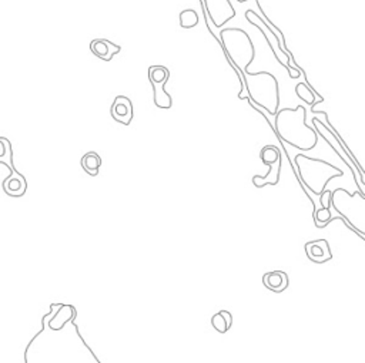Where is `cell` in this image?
Here are the masks:
<instances>
[{"label":"cell","instance_id":"obj_1","mask_svg":"<svg viewBox=\"0 0 365 363\" xmlns=\"http://www.w3.org/2000/svg\"><path fill=\"white\" fill-rule=\"evenodd\" d=\"M307 110L304 106L297 108H283L275 114L274 130L280 140L301 151H310L318 143V131L306 123Z\"/></svg>","mask_w":365,"mask_h":363},{"label":"cell","instance_id":"obj_2","mask_svg":"<svg viewBox=\"0 0 365 363\" xmlns=\"http://www.w3.org/2000/svg\"><path fill=\"white\" fill-rule=\"evenodd\" d=\"M220 41L221 49L226 54L227 61L231 64L240 77V94L239 99L244 92V73L254 61L255 57V47L252 44L251 37L248 36L246 30L237 29V27H228L220 32Z\"/></svg>","mask_w":365,"mask_h":363},{"label":"cell","instance_id":"obj_3","mask_svg":"<svg viewBox=\"0 0 365 363\" xmlns=\"http://www.w3.org/2000/svg\"><path fill=\"white\" fill-rule=\"evenodd\" d=\"M244 84L248 93L247 100L252 106L264 108L270 116H275L280 106L278 80L270 72L244 73Z\"/></svg>","mask_w":365,"mask_h":363},{"label":"cell","instance_id":"obj_4","mask_svg":"<svg viewBox=\"0 0 365 363\" xmlns=\"http://www.w3.org/2000/svg\"><path fill=\"white\" fill-rule=\"evenodd\" d=\"M295 164L298 168V175L301 183L315 195H321L326 190L328 181L335 177H341L342 171L327 161L310 158L307 155L298 154L295 157Z\"/></svg>","mask_w":365,"mask_h":363},{"label":"cell","instance_id":"obj_5","mask_svg":"<svg viewBox=\"0 0 365 363\" xmlns=\"http://www.w3.org/2000/svg\"><path fill=\"white\" fill-rule=\"evenodd\" d=\"M203 2L208 19L217 29L224 26L235 16V10L230 0H203Z\"/></svg>","mask_w":365,"mask_h":363},{"label":"cell","instance_id":"obj_6","mask_svg":"<svg viewBox=\"0 0 365 363\" xmlns=\"http://www.w3.org/2000/svg\"><path fill=\"white\" fill-rule=\"evenodd\" d=\"M110 114L113 120H116L117 123L123 124V126H128L132 123L134 116L133 103L132 100L126 97V96H116L112 108H110Z\"/></svg>","mask_w":365,"mask_h":363},{"label":"cell","instance_id":"obj_7","mask_svg":"<svg viewBox=\"0 0 365 363\" xmlns=\"http://www.w3.org/2000/svg\"><path fill=\"white\" fill-rule=\"evenodd\" d=\"M307 257L311 259L314 264H326L332 258L330 245L326 239H318V241H311L306 244Z\"/></svg>","mask_w":365,"mask_h":363},{"label":"cell","instance_id":"obj_8","mask_svg":"<svg viewBox=\"0 0 365 363\" xmlns=\"http://www.w3.org/2000/svg\"><path fill=\"white\" fill-rule=\"evenodd\" d=\"M90 50L99 59L104 60V61H110L114 57V54L120 53L121 47L106 39H96L90 43Z\"/></svg>","mask_w":365,"mask_h":363},{"label":"cell","instance_id":"obj_9","mask_svg":"<svg viewBox=\"0 0 365 363\" xmlns=\"http://www.w3.org/2000/svg\"><path fill=\"white\" fill-rule=\"evenodd\" d=\"M76 317V309L72 305H61L60 309L49 321V328L54 332H59L65 328L67 322H72Z\"/></svg>","mask_w":365,"mask_h":363},{"label":"cell","instance_id":"obj_10","mask_svg":"<svg viewBox=\"0 0 365 363\" xmlns=\"http://www.w3.org/2000/svg\"><path fill=\"white\" fill-rule=\"evenodd\" d=\"M263 284L267 289L280 293L288 288V277L286 272L283 271L267 272L263 277Z\"/></svg>","mask_w":365,"mask_h":363},{"label":"cell","instance_id":"obj_11","mask_svg":"<svg viewBox=\"0 0 365 363\" xmlns=\"http://www.w3.org/2000/svg\"><path fill=\"white\" fill-rule=\"evenodd\" d=\"M26 179L13 170V175L3 181V188L10 197H22L26 192Z\"/></svg>","mask_w":365,"mask_h":363},{"label":"cell","instance_id":"obj_12","mask_svg":"<svg viewBox=\"0 0 365 363\" xmlns=\"http://www.w3.org/2000/svg\"><path fill=\"white\" fill-rule=\"evenodd\" d=\"M211 325L219 333H227L232 325V315L227 309L219 310L216 315H212Z\"/></svg>","mask_w":365,"mask_h":363},{"label":"cell","instance_id":"obj_13","mask_svg":"<svg viewBox=\"0 0 365 363\" xmlns=\"http://www.w3.org/2000/svg\"><path fill=\"white\" fill-rule=\"evenodd\" d=\"M81 167H83V170H84L89 175L96 177V175L99 174L100 167H101V158H100L99 154L92 151L84 154L83 158H81Z\"/></svg>","mask_w":365,"mask_h":363},{"label":"cell","instance_id":"obj_14","mask_svg":"<svg viewBox=\"0 0 365 363\" xmlns=\"http://www.w3.org/2000/svg\"><path fill=\"white\" fill-rule=\"evenodd\" d=\"M260 158L267 165L277 164L281 160V152L275 145H266V147H263V150L260 152Z\"/></svg>","mask_w":365,"mask_h":363},{"label":"cell","instance_id":"obj_15","mask_svg":"<svg viewBox=\"0 0 365 363\" xmlns=\"http://www.w3.org/2000/svg\"><path fill=\"white\" fill-rule=\"evenodd\" d=\"M295 93H297V96H298L299 99L303 100L304 103H307V104H310V106H315L318 103V101H315V94L317 93L314 92L307 83H298L297 87H295Z\"/></svg>","mask_w":365,"mask_h":363},{"label":"cell","instance_id":"obj_16","mask_svg":"<svg viewBox=\"0 0 365 363\" xmlns=\"http://www.w3.org/2000/svg\"><path fill=\"white\" fill-rule=\"evenodd\" d=\"M199 25V14L194 9H186L180 13V26L183 29H192Z\"/></svg>","mask_w":365,"mask_h":363},{"label":"cell","instance_id":"obj_17","mask_svg":"<svg viewBox=\"0 0 365 363\" xmlns=\"http://www.w3.org/2000/svg\"><path fill=\"white\" fill-rule=\"evenodd\" d=\"M239 3H244V2H247V0H237Z\"/></svg>","mask_w":365,"mask_h":363}]
</instances>
